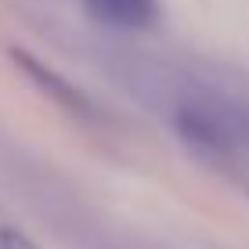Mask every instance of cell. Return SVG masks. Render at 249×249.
I'll return each mask as SVG.
<instances>
[{
  "label": "cell",
  "mask_w": 249,
  "mask_h": 249,
  "mask_svg": "<svg viewBox=\"0 0 249 249\" xmlns=\"http://www.w3.org/2000/svg\"><path fill=\"white\" fill-rule=\"evenodd\" d=\"M0 249H40V246L29 242V238H25L22 231H15V228H0Z\"/></svg>",
  "instance_id": "3"
},
{
  "label": "cell",
  "mask_w": 249,
  "mask_h": 249,
  "mask_svg": "<svg viewBox=\"0 0 249 249\" xmlns=\"http://www.w3.org/2000/svg\"><path fill=\"white\" fill-rule=\"evenodd\" d=\"M83 4L98 22L116 29H141L159 15V0H83Z\"/></svg>",
  "instance_id": "2"
},
{
  "label": "cell",
  "mask_w": 249,
  "mask_h": 249,
  "mask_svg": "<svg viewBox=\"0 0 249 249\" xmlns=\"http://www.w3.org/2000/svg\"><path fill=\"white\" fill-rule=\"evenodd\" d=\"M181 134L210 152H249V108L246 105H184Z\"/></svg>",
  "instance_id": "1"
}]
</instances>
